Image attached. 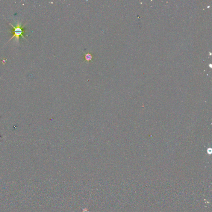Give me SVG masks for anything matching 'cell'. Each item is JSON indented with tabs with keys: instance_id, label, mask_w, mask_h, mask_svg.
I'll return each mask as SVG.
<instances>
[{
	"instance_id": "7a4b0ae2",
	"label": "cell",
	"mask_w": 212,
	"mask_h": 212,
	"mask_svg": "<svg viewBox=\"0 0 212 212\" xmlns=\"http://www.w3.org/2000/svg\"><path fill=\"white\" fill-rule=\"evenodd\" d=\"M85 60H87V61H90V60H91L92 59H93V55H92L91 54H90V53H87V54H85Z\"/></svg>"
},
{
	"instance_id": "6da1fadb",
	"label": "cell",
	"mask_w": 212,
	"mask_h": 212,
	"mask_svg": "<svg viewBox=\"0 0 212 212\" xmlns=\"http://www.w3.org/2000/svg\"><path fill=\"white\" fill-rule=\"evenodd\" d=\"M9 24L10 25H11L13 28L12 30L10 31L11 33H12V34H13V36L10 39L8 42L10 41L13 38H15L17 39L18 40H19V37H22L23 38L27 40V39L25 38L24 36L25 33L26 32V31L24 28L25 25H22L21 23H18V24L16 25V26H14L10 22H9Z\"/></svg>"
}]
</instances>
